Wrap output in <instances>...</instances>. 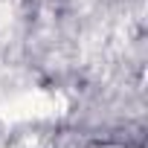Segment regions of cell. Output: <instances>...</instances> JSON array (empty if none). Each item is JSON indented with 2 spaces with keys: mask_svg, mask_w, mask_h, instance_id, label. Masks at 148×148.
I'll list each match as a JSON object with an SVG mask.
<instances>
[{
  "mask_svg": "<svg viewBox=\"0 0 148 148\" xmlns=\"http://www.w3.org/2000/svg\"><path fill=\"white\" fill-rule=\"evenodd\" d=\"M87 148H128V145H122V142H93V145H87Z\"/></svg>",
  "mask_w": 148,
  "mask_h": 148,
  "instance_id": "obj_1",
  "label": "cell"
}]
</instances>
